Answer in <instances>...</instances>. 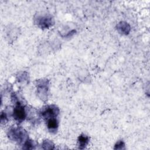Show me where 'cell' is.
<instances>
[{
	"label": "cell",
	"mask_w": 150,
	"mask_h": 150,
	"mask_svg": "<svg viewBox=\"0 0 150 150\" xmlns=\"http://www.w3.org/2000/svg\"><path fill=\"white\" fill-rule=\"evenodd\" d=\"M40 113L42 116L47 120L50 118H56L59 114V109L55 105H48L43 108Z\"/></svg>",
	"instance_id": "1"
},
{
	"label": "cell",
	"mask_w": 150,
	"mask_h": 150,
	"mask_svg": "<svg viewBox=\"0 0 150 150\" xmlns=\"http://www.w3.org/2000/svg\"><path fill=\"white\" fill-rule=\"evenodd\" d=\"M26 113L21 103H18L17 105L14 108L13 111V118L18 122H22L26 118Z\"/></svg>",
	"instance_id": "2"
},
{
	"label": "cell",
	"mask_w": 150,
	"mask_h": 150,
	"mask_svg": "<svg viewBox=\"0 0 150 150\" xmlns=\"http://www.w3.org/2000/svg\"><path fill=\"white\" fill-rule=\"evenodd\" d=\"M47 125L50 132H56L58 128V121L56 118H50L47 120Z\"/></svg>",
	"instance_id": "3"
},
{
	"label": "cell",
	"mask_w": 150,
	"mask_h": 150,
	"mask_svg": "<svg viewBox=\"0 0 150 150\" xmlns=\"http://www.w3.org/2000/svg\"><path fill=\"white\" fill-rule=\"evenodd\" d=\"M78 141H79V148L83 149V148H85L86 146L87 145V144H88V142L89 141V138L85 135H81L79 137Z\"/></svg>",
	"instance_id": "4"
}]
</instances>
